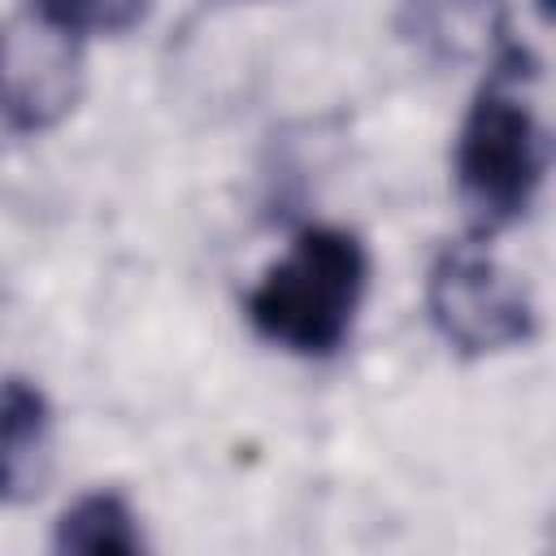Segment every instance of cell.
Returning <instances> with one entry per match:
<instances>
[{"label":"cell","instance_id":"8992f818","mask_svg":"<svg viewBox=\"0 0 556 556\" xmlns=\"http://www.w3.org/2000/svg\"><path fill=\"white\" fill-rule=\"evenodd\" d=\"M52 547L70 556H135L148 543L122 491H87L56 517Z\"/></svg>","mask_w":556,"mask_h":556},{"label":"cell","instance_id":"5b68a950","mask_svg":"<svg viewBox=\"0 0 556 556\" xmlns=\"http://www.w3.org/2000/svg\"><path fill=\"white\" fill-rule=\"evenodd\" d=\"M52 478V404L30 378H0V504H30Z\"/></svg>","mask_w":556,"mask_h":556},{"label":"cell","instance_id":"6da1fadb","mask_svg":"<svg viewBox=\"0 0 556 556\" xmlns=\"http://www.w3.org/2000/svg\"><path fill=\"white\" fill-rule=\"evenodd\" d=\"M534 61L508 48L482 78L456 135V200L478 239L530 213L547 174V130L530 100Z\"/></svg>","mask_w":556,"mask_h":556},{"label":"cell","instance_id":"277c9868","mask_svg":"<svg viewBox=\"0 0 556 556\" xmlns=\"http://www.w3.org/2000/svg\"><path fill=\"white\" fill-rule=\"evenodd\" d=\"M9 70L0 74V91L9 83V113L22 130L52 126L78 96V35L56 26L35 0L22 9L13 26V43H4Z\"/></svg>","mask_w":556,"mask_h":556},{"label":"cell","instance_id":"3957f363","mask_svg":"<svg viewBox=\"0 0 556 556\" xmlns=\"http://www.w3.org/2000/svg\"><path fill=\"white\" fill-rule=\"evenodd\" d=\"M426 313L460 356H491L539 334L530 287L478 243L443 248L426 278Z\"/></svg>","mask_w":556,"mask_h":556},{"label":"cell","instance_id":"ba28073f","mask_svg":"<svg viewBox=\"0 0 556 556\" xmlns=\"http://www.w3.org/2000/svg\"><path fill=\"white\" fill-rule=\"evenodd\" d=\"M0 74H4V39H0Z\"/></svg>","mask_w":556,"mask_h":556},{"label":"cell","instance_id":"52a82bcc","mask_svg":"<svg viewBox=\"0 0 556 556\" xmlns=\"http://www.w3.org/2000/svg\"><path fill=\"white\" fill-rule=\"evenodd\" d=\"M35 4L78 39L83 35H126L152 9V0H35Z\"/></svg>","mask_w":556,"mask_h":556},{"label":"cell","instance_id":"9c48e42d","mask_svg":"<svg viewBox=\"0 0 556 556\" xmlns=\"http://www.w3.org/2000/svg\"><path fill=\"white\" fill-rule=\"evenodd\" d=\"M539 9H543V13H547V0H539Z\"/></svg>","mask_w":556,"mask_h":556},{"label":"cell","instance_id":"7a4b0ae2","mask_svg":"<svg viewBox=\"0 0 556 556\" xmlns=\"http://www.w3.org/2000/svg\"><path fill=\"white\" fill-rule=\"evenodd\" d=\"M365 287V243L343 226H304L248 291V321L295 356H330L348 343Z\"/></svg>","mask_w":556,"mask_h":556}]
</instances>
